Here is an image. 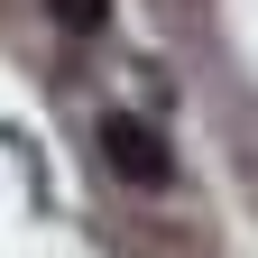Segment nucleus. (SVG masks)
<instances>
[{
    "label": "nucleus",
    "mask_w": 258,
    "mask_h": 258,
    "mask_svg": "<svg viewBox=\"0 0 258 258\" xmlns=\"http://www.w3.org/2000/svg\"><path fill=\"white\" fill-rule=\"evenodd\" d=\"M102 166H111L120 184H139V194H166V184H175V148L157 139L148 120L111 111V120H102Z\"/></svg>",
    "instance_id": "obj_1"
},
{
    "label": "nucleus",
    "mask_w": 258,
    "mask_h": 258,
    "mask_svg": "<svg viewBox=\"0 0 258 258\" xmlns=\"http://www.w3.org/2000/svg\"><path fill=\"white\" fill-rule=\"evenodd\" d=\"M55 19H64V28H74V37H92V28H102L111 10H102V0H55Z\"/></svg>",
    "instance_id": "obj_2"
}]
</instances>
